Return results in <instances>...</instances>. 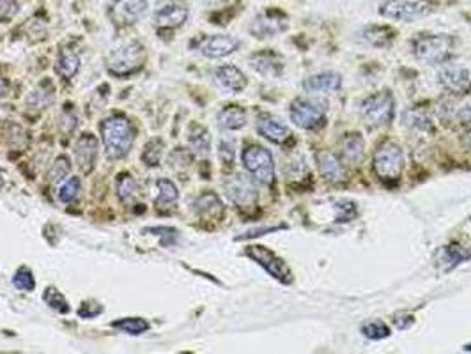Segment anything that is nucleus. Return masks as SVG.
Masks as SVG:
<instances>
[{"instance_id":"f257e3e1","label":"nucleus","mask_w":471,"mask_h":354,"mask_svg":"<svg viewBox=\"0 0 471 354\" xmlns=\"http://www.w3.org/2000/svg\"><path fill=\"white\" fill-rule=\"evenodd\" d=\"M101 138L108 158H122L131 149L135 135L124 117H110L101 122Z\"/></svg>"},{"instance_id":"f03ea898","label":"nucleus","mask_w":471,"mask_h":354,"mask_svg":"<svg viewBox=\"0 0 471 354\" xmlns=\"http://www.w3.org/2000/svg\"><path fill=\"white\" fill-rule=\"evenodd\" d=\"M453 44L456 41L449 34H427L413 41V53L423 64H445L452 55Z\"/></svg>"},{"instance_id":"7ed1b4c3","label":"nucleus","mask_w":471,"mask_h":354,"mask_svg":"<svg viewBox=\"0 0 471 354\" xmlns=\"http://www.w3.org/2000/svg\"><path fill=\"white\" fill-rule=\"evenodd\" d=\"M372 169L385 183H397L404 169V152L395 142H383L375 149Z\"/></svg>"},{"instance_id":"20e7f679","label":"nucleus","mask_w":471,"mask_h":354,"mask_svg":"<svg viewBox=\"0 0 471 354\" xmlns=\"http://www.w3.org/2000/svg\"><path fill=\"white\" fill-rule=\"evenodd\" d=\"M436 11L432 0H387L380 6V15L395 22H415Z\"/></svg>"},{"instance_id":"39448f33","label":"nucleus","mask_w":471,"mask_h":354,"mask_svg":"<svg viewBox=\"0 0 471 354\" xmlns=\"http://www.w3.org/2000/svg\"><path fill=\"white\" fill-rule=\"evenodd\" d=\"M289 117L302 129H319L326 124V107L317 100L298 98L291 103Z\"/></svg>"},{"instance_id":"423d86ee","label":"nucleus","mask_w":471,"mask_h":354,"mask_svg":"<svg viewBox=\"0 0 471 354\" xmlns=\"http://www.w3.org/2000/svg\"><path fill=\"white\" fill-rule=\"evenodd\" d=\"M361 115L368 126H385L394 119L395 100L388 91H381L361 101Z\"/></svg>"},{"instance_id":"0eeeda50","label":"nucleus","mask_w":471,"mask_h":354,"mask_svg":"<svg viewBox=\"0 0 471 354\" xmlns=\"http://www.w3.org/2000/svg\"><path fill=\"white\" fill-rule=\"evenodd\" d=\"M243 165L245 169L254 176L255 181L262 185H271L275 181V163H273V155L262 145H250L243 151Z\"/></svg>"},{"instance_id":"6e6552de","label":"nucleus","mask_w":471,"mask_h":354,"mask_svg":"<svg viewBox=\"0 0 471 354\" xmlns=\"http://www.w3.org/2000/svg\"><path fill=\"white\" fill-rule=\"evenodd\" d=\"M142 66V46L138 43H126L112 50L107 67L114 77H129Z\"/></svg>"},{"instance_id":"1a4fd4ad","label":"nucleus","mask_w":471,"mask_h":354,"mask_svg":"<svg viewBox=\"0 0 471 354\" xmlns=\"http://www.w3.org/2000/svg\"><path fill=\"white\" fill-rule=\"evenodd\" d=\"M247 255L250 258H254L259 266H262L271 277H275L276 280H280L282 284H291L292 282V275L291 270L288 268V264H285L278 255L273 254L271 250H268L266 247H259V244L248 247Z\"/></svg>"},{"instance_id":"9d476101","label":"nucleus","mask_w":471,"mask_h":354,"mask_svg":"<svg viewBox=\"0 0 471 354\" xmlns=\"http://www.w3.org/2000/svg\"><path fill=\"white\" fill-rule=\"evenodd\" d=\"M240 39L227 34H217V36H206L197 43V50L207 59H221L240 48Z\"/></svg>"},{"instance_id":"9b49d317","label":"nucleus","mask_w":471,"mask_h":354,"mask_svg":"<svg viewBox=\"0 0 471 354\" xmlns=\"http://www.w3.org/2000/svg\"><path fill=\"white\" fill-rule=\"evenodd\" d=\"M438 81L453 94H467L471 91V71L457 64H445L438 71Z\"/></svg>"},{"instance_id":"f8f14e48","label":"nucleus","mask_w":471,"mask_h":354,"mask_svg":"<svg viewBox=\"0 0 471 354\" xmlns=\"http://www.w3.org/2000/svg\"><path fill=\"white\" fill-rule=\"evenodd\" d=\"M148 13V0H115L110 16L117 27L133 25Z\"/></svg>"},{"instance_id":"ddd939ff","label":"nucleus","mask_w":471,"mask_h":354,"mask_svg":"<svg viewBox=\"0 0 471 354\" xmlns=\"http://www.w3.org/2000/svg\"><path fill=\"white\" fill-rule=\"evenodd\" d=\"M224 185L225 190H227V195L231 197L232 202H236L238 206L241 207L252 206V204L257 200V190H255L254 183H252L247 176L236 173V176L228 177Z\"/></svg>"},{"instance_id":"4468645a","label":"nucleus","mask_w":471,"mask_h":354,"mask_svg":"<svg viewBox=\"0 0 471 354\" xmlns=\"http://www.w3.org/2000/svg\"><path fill=\"white\" fill-rule=\"evenodd\" d=\"M288 29V16L282 11H264L250 25V32L255 37H271Z\"/></svg>"},{"instance_id":"2eb2a0df","label":"nucleus","mask_w":471,"mask_h":354,"mask_svg":"<svg viewBox=\"0 0 471 354\" xmlns=\"http://www.w3.org/2000/svg\"><path fill=\"white\" fill-rule=\"evenodd\" d=\"M257 131L262 138L273 142V144L284 145L289 140H292V131L280 121L278 117L273 115H262L257 121Z\"/></svg>"},{"instance_id":"dca6fc26","label":"nucleus","mask_w":471,"mask_h":354,"mask_svg":"<svg viewBox=\"0 0 471 354\" xmlns=\"http://www.w3.org/2000/svg\"><path fill=\"white\" fill-rule=\"evenodd\" d=\"M188 18V9L177 2H169V4L160 6L153 15V22L160 29H176L183 25Z\"/></svg>"},{"instance_id":"f3484780","label":"nucleus","mask_w":471,"mask_h":354,"mask_svg":"<svg viewBox=\"0 0 471 354\" xmlns=\"http://www.w3.org/2000/svg\"><path fill=\"white\" fill-rule=\"evenodd\" d=\"M213 74L214 81L228 93H241L247 87V77L243 74V71H240L236 66H231V64L217 67Z\"/></svg>"},{"instance_id":"a211bd4d","label":"nucleus","mask_w":471,"mask_h":354,"mask_svg":"<svg viewBox=\"0 0 471 354\" xmlns=\"http://www.w3.org/2000/svg\"><path fill=\"white\" fill-rule=\"evenodd\" d=\"M340 85H342V77L339 73H333V71L312 74V77H309L303 81V88L310 94L335 93L340 88Z\"/></svg>"},{"instance_id":"6ab92c4d","label":"nucleus","mask_w":471,"mask_h":354,"mask_svg":"<svg viewBox=\"0 0 471 354\" xmlns=\"http://www.w3.org/2000/svg\"><path fill=\"white\" fill-rule=\"evenodd\" d=\"M75 155H77L78 166L84 172H91L94 163H96L98 138L91 135V133H85L84 137L78 138L77 145H75Z\"/></svg>"},{"instance_id":"aec40b11","label":"nucleus","mask_w":471,"mask_h":354,"mask_svg":"<svg viewBox=\"0 0 471 354\" xmlns=\"http://www.w3.org/2000/svg\"><path fill=\"white\" fill-rule=\"evenodd\" d=\"M317 165H319L321 176L330 183L342 181L344 176H346L342 169V163H340V159L333 152L321 151L317 155Z\"/></svg>"},{"instance_id":"412c9836","label":"nucleus","mask_w":471,"mask_h":354,"mask_svg":"<svg viewBox=\"0 0 471 354\" xmlns=\"http://www.w3.org/2000/svg\"><path fill=\"white\" fill-rule=\"evenodd\" d=\"M250 64L259 74H262V77L276 78L282 74V71H284L282 60H280L276 55H273V53H257V55L252 57Z\"/></svg>"},{"instance_id":"4be33fe9","label":"nucleus","mask_w":471,"mask_h":354,"mask_svg":"<svg viewBox=\"0 0 471 354\" xmlns=\"http://www.w3.org/2000/svg\"><path fill=\"white\" fill-rule=\"evenodd\" d=\"M471 257V254L467 250H464L459 244H446L439 250V258L438 264L443 271H452L453 268H457L459 264L466 262Z\"/></svg>"},{"instance_id":"5701e85b","label":"nucleus","mask_w":471,"mask_h":354,"mask_svg":"<svg viewBox=\"0 0 471 354\" xmlns=\"http://www.w3.org/2000/svg\"><path fill=\"white\" fill-rule=\"evenodd\" d=\"M395 30L387 25H370L363 30V39L372 46L378 48H385L394 41Z\"/></svg>"},{"instance_id":"b1692460","label":"nucleus","mask_w":471,"mask_h":354,"mask_svg":"<svg viewBox=\"0 0 471 354\" xmlns=\"http://www.w3.org/2000/svg\"><path fill=\"white\" fill-rule=\"evenodd\" d=\"M245 122H247V114H245L243 108L236 107V105L224 108L218 114V124L224 129H228V131L241 129L245 126Z\"/></svg>"},{"instance_id":"393cba45","label":"nucleus","mask_w":471,"mask_h":354,"mask_svg":"<svg viewBox=\"0 0 471 354\" xmlns=\"http://www.w3.org/2000/svg\"><path fill=\"white\" fill-rule=\"evenodd\" d=\"M156 186H158V197L155 199V206L158 209L172 207L177 202V197H179L176 185L172 181H169V179H158Z\"/></svg>"},{"instance_id":"a878e982","label":"nucleus","mask_w":471,"mask_h":354,"mask_svg":"<svg viewBox=\"0 0 471 354\" xmlns=\"http://www.w3.org/2000/svg\"><path fill=\"white\" fill-rule=\"evenodd\" d=\"M363 149L365 142L360 133H349L342 138V156L347 162H360L361 156H363Z\"/></svg>"},{"instance_id":"bb28decb","label":"nucleus","mask_w":471,"mask_h":354,"mask_svg":"<svg viewBox=\"0 0 471 354\" xmlns=\"http://www.w3.org/2000/svg\"><path fill=\"white\" fill-rule=\"evenodd\" d=\"M78 70H80V59H78L77 53L71 52V50H63L56 63L57 73L63 78H71L77 74Z\"/></svg>"},{"instance_id":"cd10ccee","label":"nucleus","mask_w":471,"mask_h":354,"mask_svg":"<svg viewBox=\"0 0 471 354\" xmlns=\"http://www.w3.org/2000/svg\"><path fill=\"white\" fill-rule=\"evenodd\" d=\"M195 211L207 216H221L224 213V204L214 193H204L195 200Z\"/></svg>"},{"instance_id":"c85d7f7f","label":"nucleus","mask_w":471,"mask_h":354,"mask_svg":"<svg viewBox=\"0 0 471 354\" xmlns=\"http://www.w3.org/2000/svg\"><path fill=\"white\" fill-rule=\"evenodd\" d=\"M360 329L363 333V336H367L368 340H383L390 336V328L381 319H372V321L363 322Z\"/></svg>"},{"instance_id":"c756f323","label":"nucleus","mask_w":471,"mask_h":354,"mask_svg":"<svg viewBox=\"0 0 471 354\" xmlns=\"http://www.w3.org/2000/svg\"><path fill=\"white\" fill-rule=\"evenodd\" d=\"M112 328L121 329V332L128 333V335H142L149 329V322L146 319L140 317H129V319H121V321H115L112 324Z\"/></svg>"},{"instance_id":"7c9ffc66","label":"nucleus","mask_w":471,"mask_h":354,"mask_svg":"<svg viewBox=\"0 0 471 354\" xmlns=\"http://www.w3.org/2000/svg\"><path fill=\"white\" fill-rule=\"evenodd\" d=\"M190 145H192V149L197 152V155L200 156L207 155L211 149V137L209 133H207V129L197 126L195 131H193L192 137H190Z\"/></svg>"},{"instance_id":"2f4dec72","label":"nucleus","mask_w":471,"mask_h":354,"mask_svg":"<svg viewBox=\"0 0 471 354\" xmlns=\"http://www.w3.org/2000/svg\"><path fill=\"white\" fill-rule=\"evenodd\" d=\"M43 299H44V303L50 306V308L57 310V312H60V314H66V312H70V305H67L66 298H64V296L60 294L57 289H53V287L46 289V291H44Z\"/></svg>"},{"instance_id":"473e14b6","label":"nucleus","mask_w":471,"mask_h":354,"mask_svg":"<svg viewBox=\"0 0 471 354\" xmlns=\"http://www.w3.org/2000/svg\"><path fill=\"white\" fill-rule=\"evenodd\" d=\"M80 195V179L78 177H70L59 190V199L64 204H73Z\"/></svg>"},{"instance_id":"72a5a7b5","label":"nucleus","mask_w":471,"mask_h":354,"mask_svg":"<svg viewBox=\"0 0 471 354\" xmlns=\"http://www.w3.org/2000/svg\"><path fill=\"white\" fill-rule=\"evenodd\" d=\"M13 285H15L18 291H25V292L34 291V287H36V280H34L32 271H30L29 268H25V266L20 268V270L15 273V277H13Z\"/></svg>"},{"instance_id":"f704fd0d","label":"nucleus","mask_w":471,"mask_h":354,"mask_svg":"<svg viewBox=\"0 0 471 354\" xmlns=\"http://www.w3.org/2000/svg\"><path fill=\"white\" fill-rule=\"evenodd\" d=\"M404 119H406V124L413 126V128H416V129H427V131L429 129H432L431 117H429L427 114H423V112L415 110V108L406 112Z\"/></svg>"},{"instance_id":"c9c22d12","label":"nucleus","mask_w":471,"mask_h":354,"mask_svg":"<svg viewBox=\"0 0 471 354\" xmlns=\"http://www.w3.org/2000/svg\"><path fill=\"white\" fill-rule=\"evenodd\" d=\"M135 190H136V185L135 181H133V177L128 176V173H122V176H119L117 179V195L119 199L122 200V202H128L129 199H131L133 195H135Z\"/></svg>"},{"instance_id":"e433bc0d","label":"nucleus","mask_w":471,"mask_h":354,"mask_svg":"<svg viewBox=\"0 0 471 354\" xmlns=\"http://www.w3.org/2000/svg\"><path fill=\"white\" fill-rule=\"evenodd\" d=\"M162 152H163L162 140H151L148 145H146L144 152H142V159H144L149 166H155L160 163Z\"/></svg>"},{"instance_id":"4c0bfd02","label":"nucleus","mask_w":471,"mask_h":354,"mask_svg":"<svg viewBox=\"0 0 471 354\" xmlns=\"http://www.w3.org/2000/svg\"><path fill=\"white\" fill-rule=\"evenodd\" d=\"M67 173H70V162H67V158L60 156V158L53 163L52 169H50L49 177H50V181L59 183V181H63Z\"/></svg>"},{"instance_id":"58836bf2","label":"nucleus","mask_w":471,"mask_h":354,"mask_svg":"<svg viewBox=\"0 0 471 354\" xmlns=\"http://www.w3.org/2000/svg\"><path fill=\"white\" fill-rule=\"evenodd\" d=\"M18 13L16 0H0V22H9Z\"/></svg>"},{"instance_id":"ea45409f","label":"nucleus","mask_w":471,"mask_h":354,"mask_svg":"<svg viewBox=\"0 0 471 354\" xmlns=\"http://www.w3.org/2000/svg\"><path fill=\"white\" fill-rule=\"evenodd\" d=\"M234 144L231 140H221L220 142V158L224 163H232L234 162Z\"/></svg>"},{"instance_id":"a19ab883","label":"nucleus","mask_w":471,"mask_h":354,"mask_svg":"<svg viewBox=\"0 0 471 354\" xmlns=\"http://www.w3.org/2000/svg\"><path fill=\"white\" fill-rule=\"evenodd\" d=\"M98 314H101V306L98 303H84V306L78 310V315L84 319L96 317Z\"/></svg>"},{"instance_id":"79ce46f5","label":"nucleus","mask_w":471,"mask_h":354,"mask_svg":"<svg viewBox=\"0 0 471 354\" xmlns=\"http://www.w3.org/2000/svg\"><path fill=\"white\" fill-rule=\"evenodd\" d=\"M148 232H155L156 236H163V244H169V240L167 236H177V232L174 229H169V227H153V229H148Z\"/></svg>"},{"instance_id":"37998d69","label":"nucleus","mask_w":471,"mask_h":354,"mask_svg":"<svg viewBox=\"0 0 471 354\" xmlns=\"http://www.w3.org/2000/svg\"><path fill=\"white\" fill-rule=\"evenodd\" d=\"M457 117H459V121L463 122V124H471V105H466L464 108H460Z\"/></svg>"},{"instance_id":"c03bdc74","label":"nucleus","mask_w":471,"mask_h":354,"mask_svg":"<svg viewBox=\"0 0 471 354\" xmlns=\"http://www.w3.org/2000/svg\"><path fill=\"white\" fill-rule=\"evenodd\" d=\"M415 322V319L411 317V315H406V317H397L395 319V328L397 329H408L409 326Z\"/></svg>"},{"instance_id":"a18cd8bd","label":"nucleus","mask_w":471,"mask_h":354,"mask_svg":"<svg viewBox=\"0 0 471 354\" xmlns=\"http://www.w3.org/2000/svg\"><path fill=\"white\" fill-rule=\"evenodd\" d=\"M463 144H464V148L470 149V151H471V129H470V131H467V133H464Z\"/></svg>"},{"instance_id":"49530a36","label":"nucleus","mask_w":471,"mask_h":354,"mask_svg":"<svg viewBox=\"0 0 471 354\" xmlns=\"http://www.w3.org/2000/svg\"><path fill=\"white\" fill-rule=\"evenodd\" d=\"M8 93V81L0 80V94Z\"/></svg>"},{"instance_id":"de8ad7c7","label":"nucleus","mask_w":471,"mask_h":354,"mask_svg":"<svg viewBox=\"0 0 471 354\" xmlns=\"http://www.w3.org/2000/svg\"><path fill=\"white\" fill-rule=\"evenodd\" d=\"M464 350H471V343H467V346H464Z\"/></svg>"}]
</instances>
